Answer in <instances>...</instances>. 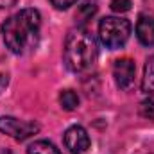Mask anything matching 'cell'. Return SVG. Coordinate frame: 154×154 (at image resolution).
Segmentation results:
<instances>
[{
  "mask_svg": "<svg viewBox=\"0 0 154 154\" xmlns=\"http://www.w3.org/2000/svg\"><path fill=\"white\" fill-rule=\"evenodd\" d=\"M52 2V5L56 7V9H68V7H72L74 4H75L77 0H50Z\"/></svg>",
  "mask_w": 154,
  "mask_h": 154,
  "instance_id": "obj_13",
  "label": "cell"
},
{
  "mask_svg": "<svg viewBox=\"0 0 154 154\" xmlns=\"http://www.w3.org/2000/svg\"><path fill=\"white\" fill-rule=\"evenodd\" d=\"M27 152L29 154H61L59 149L52 142H47V140H38V142L31 143Z\"/></svg>",
  "mask_w": 154,
  "mask_h": 154,
  "instance_id": "obj_9",
  "label": "cell"
},
{
  "mask_svg": "<svg viewBox=\"0 0 154 154\" xmlns=\"http://www.w3.org/2000/svg\"><path fill=\"white\" fill-rule=\"evenodd\" d=\"M97 13V5H95V2H90V0H86L84 4H81L79 5V9H77V18L79 20H82V22H86V20H91V16Z\"/></svg>",
  "mask_w": 154,
  "mask_h": 154,
  "instance_id": "obj_11",
  "label": "cell"
},
{
  "mask_svg": "<svg viewBox=\"0 0 154 154\" xmlns=\"http://www.w3.org/2000/svg\"><path fill=\"white\" fill-rule=\"evenodd\" d=\"M18 0H0V9H5V7H13Z\"/></svg>",
  "mask_w": 154,
  "mask_h": 154,
  "instance_id": "obj_15",
  "label": "cell"
},
{
  "mask_svg": "<svg viewBox=\"0 0 154 154\" xmlns=\"http://www.w3.org/2000/svg\"><path fill=\"white\" fill-rule=\"evenodd\" d=\"M131 34V23L120 16H106L99 23V38L104 47L115 50L125 45Z\"/></svg>",
  "mask_w": 154,
  "mask_h": 154,
  "instance_id": "obj_3",
  "label": "cell"
},
{
  "mask_svg": "<svg viewBox=\"0 0 154 154\" xmlns=\"http://www.w3.org/2000/svg\"><path fill=\"white\" fill-rule=\"evenodd\" d=\"M39 27L41 16L36 9H22L14 13L2 23V38L5 47L16 56L31 52L39 41Z\"/></svg>",
  "mask_w": 154,
  "mask_h": 154,
  "instance_id": "obj_1",
  "label": "cell"
},
{
  "mask_svg": "<svg viewBox=\"0 0 154 154\" xmlns=\"http://www.w3.org/2000/svg\"><path fill=\"white\" fill-rule=\"evenodd\" d=\"M63 140H65V147L68 149L70 154H84L90 149V136H88L86 129L81 125L68 127Z\"/></svg>",
  "mask_w": 154,
  "mask_h": 154,
  "instance_id": "obj_5",
  "label": "cell"
},
{
  "mask_svg": "<svg viewBox=\"0 0 154 154\" xmlns=\"http://www.w3.org/2000/svg\"><path fill=\"white\" fill-rule=\"evenodd\" d=\"M109 4L115 13H125L131 9V0H109Z\"/></svg>",
  "mask_w": 154,
  "mask_h": 154,
  "instance_id": "obj_12",
  "label": "cell"
},
{
  "mask_svg": "<svg viewBox=\"0 0 154 154\" xmlns=\"http://www.w3.org/2000/svg\"><path fill=\"white\" fill-rule=\"evenodd\" d=\"M142 91L149 97H154V56L147 59L143 79H142Z\"/></svg>",
  "mask_w": 154,
  "mask_h": 154,
  "instance_id": "obj_8",
  "label": "cell"
},
{
  "mask_svg": "<svg viewBox=\"0 0 154 154\" xmlns=\"http://www.w3.org/2000/svg\"><path fill=\"white\" fill-rule=\"evenodd\" d=\"M134 72H136V66H134L133 59H129V57L116 59L113 65V77H115L116 86L122 90L131 88L134 82Z\"/></svg>",
  "mask_w": 154,
  "mask_h": 154,
  "instance_id": "obj_6",
  "label": "cell"
},
{
  "mask_svg": "<svg viewBox=\"0 0 154 154\" xmlns=\"http://www.w3.org/2000/svg\"><path fill=\"white\" fill-rule=\"evenodd\" d=\"M59 104H61L63 109L74 111V109L79 108V95L74 90H63L61 95H59Z\"/></svg>",
  "mask_w": 154,
  "mask_h": 154,
  "instance_id": "obj_10",
  "label": "cell"
},
{
  "mask_svg": "<svg viewBox=\"0 0 154 154\" xmlns=\"http://www.w3.org/2000/svg\"><path fill=\"white\" fill-rule=\"evenodd\" d=\"M7 84H9V77H7V74H0V93L7 88Z\"/></svg>",
  "mask_w": 154,
  "mask_h": 154,
  "instance_id": "obj_14",
  "label": "cell"
},
{
  "mask_svg": "<svg viewBox=\"0 0 154 154\" xmlns=\"http://www.w3.org/2000/svg\"><path fill=\"white\" fill-rule=\"evenodd\" d=\"M136 38L145 47L154 45V16L140 14L138 22H136Z\"/></svg>",
  "mask_w": 154,
  "mask_h": 154,
  "instance_id": "obj_7",
  "label": "cell"
},
{
  "mask_svg": "<svg viewBox=\"0 0 154 154\" xmlns=\"http://www.w3.org/2000/svg\"><path fill=\"white\" fill-rule=\"evenodd\" d=\"M39 131V125L36 122H29V120H18L14 116H2L0 118V133L23 142L27 138H31L32 134H36Z\"/></svg>",
  "mask_w": 154,
  "mask_h": 154,
  "instance_id": "obj_4",
  "label": "cell"
},
{
  "mask_svg": "<svg viewBox=\"0 0 154 154\" xmlns=\"http://www.w3.org/2000/svg\"><path fill=\"white\" fill-rule=\"evenodd\" d=\"M99 56L97 41L93 34L82 27H77L68 32L65 41V63L72 72H86L90 70Z\"/></svg>",
  "mask_w": 154,
  "mask_h": 154,
  "instance_id": "obj_2",
  "label": "cell"
}]
</instances>
